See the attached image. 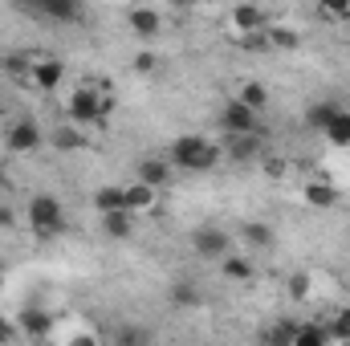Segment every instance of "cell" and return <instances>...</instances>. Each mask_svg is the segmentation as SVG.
Wrapping results in <instances>:
<instances>
[{
    "mask_svg": "<svg viewBox=\"0 0 350 346\" xmlns=\"http://www.w3.org/2000/svg\"><path fill=\"white\" fill-rule=\"evenodd\" d=\"M114 110V94L106 86H78L70 94V102H66V114H70V122H78V127H94V122H102L106 114Z\"/></svg>",
    "mask_w": 350,
    "mask_h": 346,
    "instance_id": "obj_1",
    "label": "cell"
},
{
    "mask_svg": "<svg viewBox=\"0 0 350 346\" xmlns=\"http://www.w3.org/2000/svg\"><path fill=\"white\" fill-rule=\"evenodd\" d=\"M167 163L179 168V172H212V168L220 163V147L208 143L204 135H179V139L172 143Z\"/></svg>",
    "mask_w": 350,
    "mask_h": 346,
    "instance_id": "obj_2",
    "label": "cell"
},
{
    "mask_svg": "<svg viewBox=\"0 0 350 346\" xmlns=\"http://www.w3.org/2000/svg\"><path fill=\"white\" fill-rule=\"evenodd\" d=\"M25 220H29V228H33L37 237H62V232H66V208H62V200L49 196V191H37V196L29 200Z\"/></svg>",
    "mask_w": 350,
    "mask_h": 346,
    "instance_id": "obj_3",
    "label": "cell"
},
{
    "mask_svg": "<svg viewBox=\"0 0 350 346\" xmlns=\"http://www.w3.org/2000/svg\"><path fill=\"white\" fill-rule=\"evenodd\" d=\"M191 249H196L204 261H224V257H232V237H228L224 228L204 224V228L191 232Z\"/></svg>",
    "mask_w": 350,
    "mask_h": 346,
    "instance_id": "obj_4",
    "label": "cell"
},
{
    "mask_svg": "<svg viewBox=\"0 0 350 346\" xmlns=\"http://www.w3.org/2000/svg\"><path fill=\"white\" fill-rule=\"evenodd\" d=\"M220 131H224V139L228 135H257L261 131V114H253L249 106H241L237 98H228L224 110H220Z\"/></svg>",
    "mask_w": 350,
    "mask_h": 346,
    "instance_id": "obj_5",
    "label": "cell"
},
{
    "mask_svg": "<svg viewBox=\"0 0 350 346\" xmlns=\"http://www.w3.org/2000/svg\"><path fill=\"white\" fill-rule=\"evenodd\" d=\"M45 143V131L33 122V118H16V122H8V131H4V147L12 151V155H29V151H37Z\"/></svg>",
    "mask_w": 350,
    "mask_h": 346,
    "instance_id": "obj_6",
    "label": "cell"
},
{
    "mask_svg": "<svg viewBox=\"0 0 350 346\" xmlns=\"http://www.w3.org/2000/svg\"><path fill=\"white\" fill-rule=\"evenodd\" d=\"M53 330V314L45 310V306H25L21 314H16V334H25V338H45Z\"/></svg>",
    "mask_w": 350,
    "mask_h": 346,
    "instance_id": "obj_7",
    "label": "cell"
},
{
    "mask_svg": "<svg viewBox=\"0 0 350 346\" xmlns=\"http://www.w3.org/2000/svg\"><path fill=\"white\" fill-rule=\"evenodd\" d=\"M232 25L241 29V37H265V29H269L273 21H269V12L257 8V4H237V8H232Z\"/></svg>",
    "mask_w": 350,
    "mask_h": 346,
    "instance_id": "obj_8",
    "label": "cell"
},
{
    "mask_svg": "<svg viewBox=\"0 0 350 346\" xmlns=\"http://www.w3.org/2000/svg\"><path fill=\"white\" fill-rule=\"evenodd\" d=\"M62 78H66V62H62V57H33L29 82H33L37 90H57Z\"/></svg>",
    "mask_w": 350,
    "mask_h": 346,
    "instance_id": "obj_9",
    "label": "cell"
},
{
    "mask_svg": "<svg viewBox=\"0 0 350 346\" xmlns=\"http://www.w3.org/2000/svg\"><path fill=\"white\" fill-rule=\"evenodd\" d=\"M126 21H131V33H135L139 41H151V37H159V29H163V16H159L155 8H131Z\"/></svg>",
    "mask_w": 350,
    "mask_h": 346,
    "instance_id": "obj_10",
    "label": "cell"
},
{
    "mask_svg": "<svg viewBox=\"0 0 350 346\" xmlns=\"http://www.w3.org/2000/svg\"><path fill=\"white\" fill-rule=\"evenodd\" d=\"M224 155H228L232 163L257 159V155H261V135H228V139H224Z\"/></svg>",
    "mask_w": 350,
    "mask_h": 346,
    "instance_id": "obj_11",
    "label": "cell"
},
{
    "mask_svg": "<svg viewBox=\"0 0 350 346\" xmlns=\"http://www.w3.org/2000/svg\"><path fill=\"white\" fill-rule=\"evenodd\" d=\"M167 179H172V163L167 159H159V155L139 159V183H147L151 191H159V187H167Z\"/></svg>",
    "mask_w": 350,
    "mask_h": 346,
    "instance_id": "obj_12",
    "label": "cell"
},
{
    "mask_svg": "<svg viewBox=\"0 0 350 346\" xmlns=\"http://www.w3.org/2000/svg\"><path fill=\"white\" fill-rule=\"evenodd\" d=\"M338 110H342V102H338V98H322V102H314V106L306 110V127H310V131H318V135H326V127L338 118Z\"/></svg>",
    "mask_w": 350,
    "mask_h": 346,
    "instance_id": "obj_13",
    "label": "cell"
},
{
    "mask_svg": "<svg viewBox=\"0 0 350 346\" xmlns=\"http://www.w3.org/2000/svg\"><path fill=\"white\" fill-rule=\"evenodd\" d=\"M301 196H306L310 208H334V204H338V187H334L330 179H306Z\"/></svg>",
    "mask_w": 350,
    "mask_h": 346,
    "instance_id": "obj_14",
    "label": "cell"
},
{
    "mask_svg": "<svg viewBox=\"0 0 350 346\" xmlns=\"http://www.w3.org/2000/svg\"><path fill=\"white\" fill-rule=\"evenodd\" d=\"M122 196H126V212H131V216H139V212H151V208H155V200H159V196H155L147 183H139V179H135L131 187H122Z\"/></svg>",
    "mask_w": 350,
    "mask_h": 346,
    "instance_id": "obj_15",
    "label": "cell"
},
{
    "mask_svg": "<svg viewBox=\"0 0 350 346\" xmlns=\"http://www.w3.org/2000/svg\"><path fill=\"white\" fill-rule=\"evenodd\" d=\"M37 12L49 16V21H82V4L78 0H41Z\"/></svg>",
    "mask_w": 350,
    "mask_h": 346,
    "instance_id": "obj_16",
    "label": "cell"
},
{
    "mask_svg": "<svg viewBox=\"0 0 350 346\" xmlns=\"http://www.w3.org/2000/svg\"><path fill=\"white\" fill-rule=\"evenodd\" d=\"M237 102H241V106H249L253 114H261L265 106H269V86H265V82H241Z\"/></svg>",
    "mask_w": 350,
    "mask_h": 346,
    "instance_id": "obj_17",
    "label": "cell"
},
{
    "mask_svg": "<svg viewBox=\"0 0 350 346\" xmlns=\"http://www.w3.org/2000/svg\"><path fill=\"white\" fill-rule=\"evenodd\" d=\"M293 334H297V322H293V318H281V322L265 326L261 343L265 346H293Z\"/></svg>",
    "mask_w": 350,
    "mask_h": 346,
    "instance_id": "obj_18",
    "label": "cell"
},
{
    "mask_svg": "<svg viewBox=\"0 0 350 346\" xmlns=\"http://www.w3.org/2000/svg\"><path fill=\"white\" fill-rule=\"evenodd\" d=\"M293 346H334V343H330V334H326L322 322H297Z\"/></svg>",
    "mask_w": 350,
    "mask_h": 346,
    "instance_id": "obj_19",
    "label": "cell"
},
{
    "mask_svg": "<svg viewBox=\"0 0 350 346\" xmlns=\"http://www.w3.org/2000/svg\"><path fill=\"white\" fill-rule=\"evenodd\" d=\"M94 208H98L102 216H110V212H126V196H122V187H98V191H94Z\"/></svg>",
    "mask_w": 350,
    "mask_h": 346,
    "instance_id": "obj_20",
    "label": "cell"
},
{
    "mask_svg": "<svg viewBox=\"0 0 350 346\" xmlns=\"http://www.w3.org/2000/svg\"><path fill=\"white\" fill-rule=\"evenodd\" d=\"M322 326H326L330 343H342V346H347V343H350V306H342V310H334V314H330V318H326Z\"/></svg>",
    "mask_w": 350,
    "mask_h": 346,
    "instance_id": "obj_21",
    "label": "cell"
},
{
    "mask_svg": "<svg viewBox=\"0 0 350 346\" xmlns=\"http://www.w3.org/2000/svg\"><path fill=\"white\" fill-rule=\"evenodd\" d=\"M110 346H151V330H143V326L126 322V326H118V330H114Z\"/></svg>",
    "mask_w": 350,
    "mask_h": 346,
    "instance_id": "obj_22",
    "label": "cell"
},
{
    "mask_svg": "<svg viewBox=\"0 0 350 346\" xmlns=\"http://www.w3.org/2000/svg\"><path fill=\"white\" fill-rule=\"evenodd\" d=\"M49 143H53L57 151H82L86 139H82L78 127H53V131H49Z\"/></svg>",
    "mask_w": 350,
    "mask_h": 346,
    "instance_id": "obj_23",
    "label": "cell"
},
{
    "mask_svg": "<svg viewBox=\"0 0 350 346\" xmlns=\"http://www.w3.org/2000/svg\"><path fill=\"white\" fill-rule=\"evenodd\" d=\"M241 237H245L253 249H273V228H269L265 220H249V224H241Z\"/></svg>",
    "mask_w": 350,
    "mask_h": 346,
    "instance_id": "obj_24",
    "label": "cell"
},
{
    "mask_svg": "<svg viewBox=\"0 0 350 346\" xmlns=\"http://www.w3.org/2000/svg\"><path fill=\"white\" fill-rule=\"evenodd\" d=\"M265 45H273V49H297L301 37H297L293 29H285V25H269V29H265Z\"/></svg>",
    "mask_w": 350,
    "mask_h": 346,
    "instance_id": "obj_25",
    "label": "cell"
},
{
    "mask_svg": "<svg viewBox=\"0 0 350 346\" xmlns=\"http://www.w3.org/2000/svg\"><path fill=\"white\" fill-rule=\"evenodd\" d=\"M131 212H110V216H102V228H106V237H114V241H126L135 228H131Z\"/></svg>",
    "mask_w": 350,
    "mask_h": 346,
    "instance_id": "obj_26",
    "label": "cell"
},
{
    "mask_svg": "<svg viewBox=\"0 0 350 346\" xmlns=\"http://www.w3.org/2000/svg\"><path fill=\"white\" fill-rule=\"evenodd\" d=\"M326 139H330L334 147H350V110H347V106H342V110H338V118L326 127Z\"/></svg>",
    "mask_w": 350,
    "mask_h": 346,
    "instance_id": "obj_27",
    "label": "cell"
},
{
    "mask_svg": "<svg viewBox=\"0 0 350 346\" xmlns=\"http://www.w3.org/2000/svg\"><path fill=\"white\" fill-rule=\"evenodd\" d=\"M220 269H224L228 281H249V277H253V261L249 257H224L220 261Z\"/></svg>",
    "mask_w": 350,
    "mask_h": 346,
    "instance_id": "obj_28",
    "label": "cell"
},
{
    "mask_svg": "<svg viewBox=\"0 0 350 346\" xmlns=\"http://www.w3.org/2000/svg\"><path fill=\"white\" fill-rule=\"evenodd\" d=\"M196 302H200V293H196L191 281H175L172 285V306H196Z\"/></svg>",
    "mask_w": 350,
    "mask_h": 346,
    "instance_id": "obj_29",
    "label": "cell"
},
{
    "mask_svg": "<svg viewBox=\"0 0 350 346\" xmlns=\"http://www.w3.org/2000/svg\"><path fill=\"white\" fill-rule=\"evenodd\" d=\"M4 70H8V74H16V78H29V70H33V57H25V53H12V57H4Z\"/></svg>",
    "mask_w": 350,
    "mask_h": 346,
    "instance_id": "obj_30",
    "label": "cell"
},
{
    "mask_svg": "<svg viewBox=\"0 0 350 346\" xmlns=\"http://www.w3.org/2000/svg\"><path fill=\"white\" fill-rule=\"evenodd\" d=\"M310 293V277L306 273H293L289 277V297H306Z\"/></svg>",
    "mask_w": 350,
    "mask_h": 346,
    "instance_id": "obj_31",
    "label": "cell"
},
{
    "mask_svg": "<svg viewBox=\"0 0 350 346\" xmlns=\"http://www.w3.org/2000/svg\"><path fill=\"white\" fill-rule=\"evenodd\" d=\"M155 66H159V57H155V53H147V49H143V53H135V70H139V74H151Z\"/></svg>",
    "mask_w": 350,
    "mask_h": 346,
    "instance_id": "obj_32",
    "label": "cell"
},
{
    "mask_svg": "<svg viewBox=\"0 0 350 346\" xmlns=\"http://www.w3.org/2000/svg\"><path fill=\"white\" fill-rule=\"evenodd\" d=\"M8 228H16V208L0 204V232H8Z\"/></svg>",
    "mask_w": 350,
    "mask_h": 346,
    "instance_id": "obj_33",
    "label": "cell"
},
{
    "mask_svg": "<svg viewBox=\"0 0 350 346\" xmlns=\"http://www.w3.org/2000/svg\"><path fill=\"white\" fill-rule=\"evenodd\" d=\"M322 16H330V21H347L350 8L347 4H322Z\"/></svg>",
    "mask_w": 350,
    "mask_h": 346,
    "instance_id": "obj_34",
    "label": "cell"
},
{
    "mask_svg": "<svg viewBox=\"0 0 350 346\" xmlns=\"http://www.w3.org/2000/svg\"><path fill=\"white\" fill-rule=\"evenodd\" d=\"M16 338V322H8V318H0V346H8Z\"/></svg>",
    "mask_w": 350,
    "mask_h": 346,
    "instance_id": "obj_35",
    "label": "cell"
},
{
    "mask_svg": "<svg viewBox=\"0 0 350 346\" xmlns=\"http://www.w3.org/2000/svg\"><path fill=\"white\" fill-rule=\"evenodd\" d=\"M285 172V159H265V175H281Z\"/></svg>",
    "mask_w": 350,
    "mask_h": 346,
    "instance_id": "obj_36",
    "label": "cell"
},
{
    "mask_svg": "<svg viewBox=\"0 0 350 346\" xmlns=\"http://www.w3.org/2000/svg\"><path fill=\"white\" fill-rule=\"evenodd\" d=\"M70 346H102V343H98L94 334H78V338H74V343H70Z\"/></svg>",
    "mask_w": 350,
    "mask_h": 346,
    "instance_id": "obj_37",
    "label": "cell"
},
{
    "mask_svg": "<svg viewBox=\"0 0 350 346\" xmlns=\"http://www.w3.org/2000/svg\"><path fill=\"white\" fill-rule=\"evenodd\" d=\"M8 191V175H4V168H0V196Z\"/></svg>",
    "mask_w": 350,
    "mask_h": 346,
    "instance_id": "obj_38",
    "label": "cell"
},
{
    "mask_svg": "<svg viewBox=\"0 0 350 346\" xmlns=\"http://www.w3.org/2000/svg\"><path fill=\"white\" fill-rule=\"evenodd\" d=\"M0 285H4V273H0Z\"/></svg>",
    "mask_w": 350,
    "mask_h": 346,
    "instance_id": "obj_39",
    "label": "cell"
},
{
    "mask_svg": "<svg viewBox=\"0 0 350 346\" xmlns=\"http://www.w3.org/2000/svg\"><path fill=\"white\" fill-rule=\"evenodd\" d=\"M347 346H350V343H347Z\"/></svg>",
    "mask_w": 350,
    "mask_h": 346,
    "instance_id": "obj_40",
    "label": "cell"
}]
</instances>
